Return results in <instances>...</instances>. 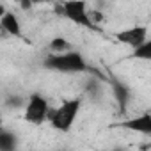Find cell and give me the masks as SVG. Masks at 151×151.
<instances>
[{
	"label": "cell",
	"mask_w": 151,
	"mask_h": 151,
	"mask_svg": "<svg viewBox=\"0 0 151 151\" xmlns=\"http://www.w3.org/2000/svg\"><path fill=\"white\" fill-rule=\"evenodd\" d=\"M16 146H18L16 133L9 132L7 128L0 130V151H14Z\"/></svg>",
	"instance_id": "obj_9"
},
{
	"label": "cell",
	"mask_w": 151,
	"mask_h": 151,
	"mask_svg": "<svg viewBox=\"0 0 151 151\" xmlns=\"http://www.w3.org/2000/svg\"><path fill=\"white\" fill-rule=\"evenodd\" d=\"M50 52H55V53H60V52H68V50H71V45H69V41L68 39H64L62 36H57V37H53L52 41H50Z\"/></svg>",
	"instance_id": "obj_11"
},
{
	"label": "cell",
	"mask_w": 151,
	"mask_h": 151,
	"mask_svg": "<svg viewBox=\"0 0 151 151\" xmlns=\"http://www.w3.org/2000/svg\"><path fill=\"white\" fill-rule=\"evenodd\" d=\"M82 109V98H71V100H64L57 109H52L48 114V123L52 124L53 130L68 133L75 121H77L78 114Z\"/></svg>",
	"instance_id": "obj_2"
},
{
	"label": "cell",
	"mask_w": 151,
	"mask_h": 151,
	"mask_svg": "<svg viewBox=\"0 0 151 151\" xmlns=\"http://www.w3.org/2000/svg\"><path fill=\"white\" fill-rule=\"evenodd\" d=\"M16 2L20 4V7H22L23 11H29V9L34 7V4H39L41 0H16Z\"/></svg>",
	"instance_id": "obj_12"
},
{
	"label": "cell",
	"mask_w": 151,
	"mask_h": 151,
	"mask_svg": "<svg viewBox=\"0 0 151 151\" xmlns=\"http://www.w3.org/2000/svg\"><path fill=\"white\" fill-rule=\"evenodd\" d=\"M117 126H121V128H124V130H130V132H135V133L151 135V110H149V112H144V114H140V116L130 117V119L119 123Z\"/></svg>",
	"instance_id": "obj_6"
},
{
	"label": "cell",
	"mask_w": 151,
	"mask_h": 151,
	"mask_svg": "<svg viewBox=\"0 0 151 151\" xmlns=\"http://www.w3.org/2000/svg\"><path fill=\"white\" fill-rule=\"evenodd\" d=\"M0 25H2V30L16 39H23V30H22V23L18 20V16L11 11H4L2 16H0Z\"/></svg>",
	"instance_id": "obj_7"
},
{
	"label": "cell",
	"mask_w": 151,
	"mask_h": 151,
	"mask_svg": "<svg viewBox=\"0 0 151 151\" xmlns=\"http://www.w3.org/2000/svg\"><path fill=\"white\" fill-rule=\"evenodd\" d=\"M43 66L50 71H57V73H94L98 77H101L103 80H107V77L91 68L87 64V60L84 59V55L80 52H75V50H68V52H60V53H55V52H50L45 60H43Z\"/></svg>",
	"instance_id": "obj_1"
},
{
	"label": "cell",
	"mask_w": 151,
	"mask_h": 151,
	"mask_svg": "<svg viewBox=\"0 0 151 151\" xmlns=\"http://www.w3.org/2000/svg\"><path fill=\"white\" fill-rule=\"evenodd\" d=\"M64 18L71 20L78 27H87L91 30H100L93 20H91V11L87 9V4L84 0H66L64 2Z\"/></svg>",
	"instance_id": "obj_3"
},
{
	"label": "cell",
	"mask_w": 151,
	"mask_h": 151,
	"mask_svg": "<svg viewBox=\"0 0 151 151\" xmlns=\"http://www.w3.org/2000/svg\"><path fill=\"white\" fill-rule=\"evenodd\" d=\"M147 27L146 25H133V27H128V29H123V30H117L114 34V37L121 43V45H126L130 46L132 50L140 46L146 39H147Z\"/></svg>",
	"instance_id": "obj_5"
},
{
	"label": "cell",
	"mask_w": 151,
	"mask_h": 151,
	"mask_svg": "<svg viewBox=\"0 0 151 151\" xmlns=\"http://www.w3.org/2000/svg\"><path fill=\"white\" fill-rule=\"evenodd\" d=\"M110 84H112V91H114V100L117 101V107H119V112H124L126 107H128V101H130V89L117 78H110Z\"/></svg>",
	"instance_id": "obj_8"
},
{
	"label": "cell",
	"mask_w": 151,
	"mask_h": 151,
	"mask_svg": "<svg viewBox=\"0 0 151 151\" xmlns=\"http://www.w3.org/2000/svg\"><path fill=\"white\" fill-rule=\"evenodd\" d=\"M128 59H139V60H147V62H151V37H147L140 46L133 48L132 53L128 55Z\"/></svg>",
	"instance_id": "obj_10"
},
{
	"label": "cell",
	"mask_w": 151,
	"mask_h": 151,
	"mask_svg": "<svg viewBox=\"0 0 151 151\" xmlns=\"http://www.w3.org/2000/svg\"><path fill=\"white\" fill-rule=\"evenodd\" d=\"M50 105L46 101L45 96H41L39 93L30 94V98L25 103V121L30 124H43L45 121H48V114H50Z\"/></svg>",
	"instance_id": "obj_4"
},
{
	"label": "cell",
	"mask_w": 151,
	"mask_h": 151,
	"mask_svg": "<svg viewBox=\"0 0 151 151\" xmlns=\"http://www.w3.org/2000/svg\"><path fill=\"white\" fill-rule=\"evenodd\" d=\"M41 2H53V0H41Z\"/></svg>",
	"instance_id": "obj_13"
}]
</instances>
